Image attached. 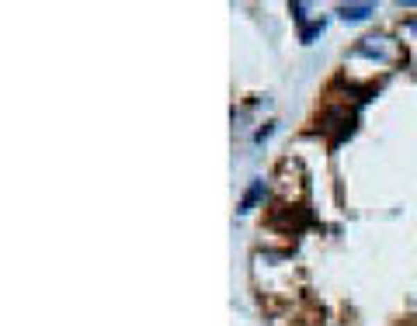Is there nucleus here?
<instances>
[{
	"label": "nucleus",
	"mask_w": 417,
	"mask_h": 326,
	"mask_svg": "<svg viewBox=\"0 0 417 326\" xmlns=\"http://www.w3.org/2000/svg\"><path fill=\"white\" fill-rule=\"evenodd\" d=\"M369 15H375L372 4H344V8H341V18H344V21H365Z\"/></svg>",
	"instance_id": "nucleus-1"
},
{
	"label": "nucleus",
	"mask_w": 417,
	"mask_h": 326,
	"mask_svg": "<svg viewBox=\"0 0 417 326\" xmlns=\"http://www.w3.org/2000/svg\"><path fill=\"white\" fill-rule=\"evenodd\" d=\"M261 194H265V181H254V184H251V191H247V194H244V201H240V212H251V208L258 205V198H261Z\"/></svg>",
	"instance_id": "nucleus-2"
}]
</instances>
